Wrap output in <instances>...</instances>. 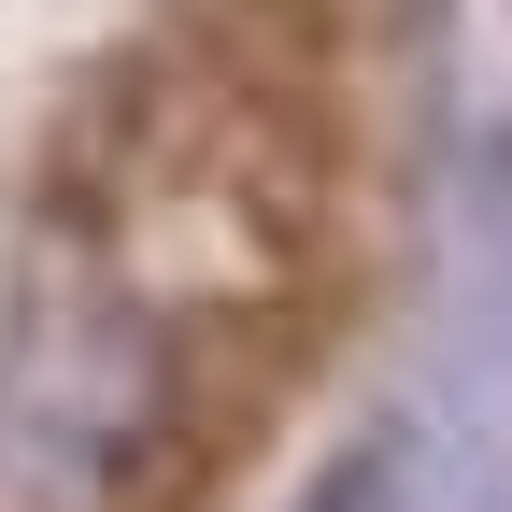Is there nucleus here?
Here are the masks:
<instances>
[{
	"label": "nucleus",
	"mask_w": 512,
	"mask_h": 512,
	"mask_svg": "<svg viewBox=\"0 0 512 512\" xmlns=\"http://www.w3.org/2000/svg\"><path fill=\"white\" fill-rule=\"evenodd\" d=\"M185 356L143 285L43 256L0 299V512H128L171 456Z\"/></svg>",
	"instance_id": "f257e3e1"
}]
</instances>
